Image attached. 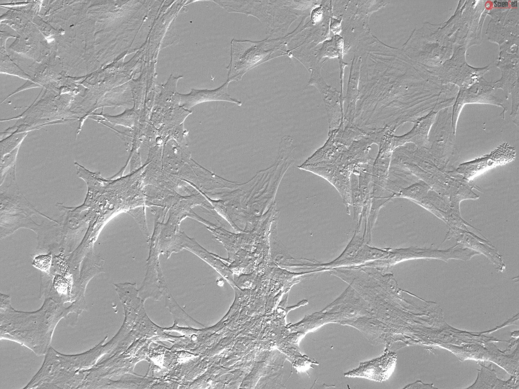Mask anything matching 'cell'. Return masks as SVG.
<instances>
[{
  "label": "cell",
  "instance_id": "8",
  "mask_svg": "<svg viewBox=\"0 0 519 389\" xmlns=\"http://www.w3.org/2000/svg\"><path fill=\"white\" fill-rule=\"evenodd\" d=\"M321 9L317 8L314 10L312 12V17L313 19V21H316L319 20V17L321 15Z\"/></svg>",
  "mask_w": 519,
  "mask_h": 389
},
{
  "label": "cell",
  "instance_id": "6",
  "mask_svg": "<svg viewBox=\"0 0 519 389\" xmlns=\"http://www.w3.org/2000/svg\"><path fill=\"white\" fill-rule=\"evenodd\" d=\"M51 254L39 255L34 258L32 265L36 268L48 272L51 265Z\"/></svg>",
  "mask_w": 519,
  "mask_h": 389
},
{
  "label": "cell",
  "instance_id": "4",
  "mask_svg": "<svg viewBox=\"0 0 519 389\" xmlns=\"http://www.w3.org/2000/svg\"><path fill=\"white\" fill-rule=\"evenodd\" d=\"M229 82H226L219 88L213 90H194L187 95L176 94L175 98L180 105L186 108H190L194 105L207 101H225L236 103L238 106L242 102L232 98L227 93Z\"/></svg>",
  "mask_w": 519,
  "mask_h": 389
},
{
  "label": "cell",
  "instance_id": "5",
  "mask_svg": "<svg viewBox=\"0 0 519 389\" xmlns=\"http://www.w3.org/2000/svg\"><path fill=\"white\" fill-rule=\"evenodd\" d=\"M435 114V112L431 111L426 116L415 121L414 127L408 133L401 136L394 135L392 138L393 149L409 143H414L419 147L426 145L428 142L429 132L433 123Z\"/></svg>",
  "mask_w": 519,
  "mask_h": 389
},
{
  "label": "cell",
  "instance_id": "2",
  "mask_svg": "<svg viewBox=\"0 0 519 389\" xmlns=\"http://www.w3.org/2000/svg\"><path fill=\"white\" fill-rule=\"evenodd\" d=\"M515 157V148L503 143L488 154L460 164L456 171L469 181L487 170L511 162Z\"/></svg>",
  "mask_w": 519,
  "mask_h": 389
},
{
  "label": "cell",
  "instance_id": "7",
  "mask_svg": "<svg viewBox=\"0 0 519 389\" xmlns=\"http://www.w3.org/2000/svg\"><path fill=\"white\" fill-rule=\"evenodd\" d=\"M68 282L60 275H56L54 280V285L59 293H65L69 290Z\"/></svg>",
  "mask_w": 519,
  "mask_h": 389
},
{
  "label": "cell",
  "instance_id": "3",
  "mask_svg": "<svg viewBox=\"0 0 519 389\" xmlns=\"http://www.w3.org/2000/svg\"><path fill=\"white\" fill-rule=\"evenodd\" d=\"M396 362V354L387 352L380 358L361 363L357 368L346 373L344 375L363 377L377 381H384L388 379L394 371Z\"/></svg>",
  "mask_w": 519,
  "mask_h": 389
},
{
  "label": "cell",
  "instance_id": "1",
  "mask_svg": "<svg viewBox=\"0 0 519 389\" xmlns=\"http://www.w3.org/2000/svg\"><path fill=\"white\" fill-rule=\"evenodd\" d=\"M386 129L367 133L352 142L340 135L328 137L325 143L311 156L312 164L300 168L327 180L334 186L347 207L352 203L351 176L373 158L369 154L373 144H380Z\"/></svg>",
  "mask_w": 519,
  "mask_h": 389
}]
</instances>
